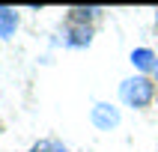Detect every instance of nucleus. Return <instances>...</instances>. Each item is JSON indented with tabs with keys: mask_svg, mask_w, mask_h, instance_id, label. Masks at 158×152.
<instances>
[{
	"mask_svg": "<svg viewBox=\"0 0 158 152\" xmlns=\"http://www.w3.org/2000/svg\"><path fill=\"white\" fill-rule=\"evenodd\" d=\"M119 96H123V101L128 107H146L155 98V80L146 78V75H134V78H128L123 84Z\"/></svg>",
	"mask_w": 158,
	"mask_h": 152,
	"instance_id": "obj_1",
	"label": "nucleus"
},
{
	"mask_svg": "<svg viewBox=\"0 0 158 152\" xmlns=\"http://www.w3.org/2000/svg\"><path fill=\"white\" fill-rule=\"evenodd\" d=\"M89 119H93V125H96V128H102V131H110V128H116V125H119V110H116L114 105L98 101V105L93 107Z\"/></svg>",
	"mask_w": 158,
	"mask_h": 152,
	"instance_id": "obj_2",
	"label": "nucleus"
},
{
	"mask_svg": "<svg viewBox=\"0 0 158 152\" xmlns=\"http://www.w3.org/2000/svg\"><path fill=\"white\" fill-rule=\"evenodd\" d=\"M155 60H158V54L152 48H134L131 51V66L140 69V72H152L155 69Z\"/></svg>",
	"mask_w": 158,
	"mask_h": 152,
	"instance_id": "obj_3",
	"label": "nucleus"
},
{
	"mask_svg": "<svg viewBox=\"0 0 158 152\" xmlns=\"http://www.w3.org/2000/svg\"><path fill=\"white\" fill-rule=\"evenodd\" d=\"M18 30V12L9 6H0V39H12Z\"/></svg>",
	"mask_w": 158,
	"mask_h": 152,
	"instance_id": "obj_4",
	"label": "nucleus"
},
{
	"mask_svg": "<svg viewBox=\"0 0 158 152\" xmlns=\"http://www.w3.org/2000/svg\"><path fill=\"white\" fill-rule=\"evenodd\" d=\"M102 9H96V6H75V9H69V21L72 24H81V27H89V21L98 15Z\"/></svg>",
	"mask_w": 158,
	"mask_h": 152,
	"instance_id": "obj_5",
	"label": "nucleus"
},
{
	"mask_svg": "<svg viewBox=\"0 0 158 152\" xmlns=\"http://www.w3.org/2000/svg\"><path fill=\"white\" fill-rule=\"evenodd\" d=\"M66 42H69L72 48H84V45L93 42V30H89V27H81V24H72L69 39H66Z\"/></svg>",
	"mask_w": 158,
	"mask_h": 152,
	"instance_id": "obj_6",
	"label": "nucleus"
},
{
	"mask_svg": "<svg viewBox=\"0 0 158 152\" xmlns=\"http://www.w3.org/2000/svg\"><path fill=\"white\" fill-rule=\"evenodd\" d=\"M30 152H72V149H69L63 140H54V137H48V140L33 143V146H30Z\"/></svg>",
	"mask_w": 158,
	"mask_h": 152,
	"instance_id": "obj_7",
	"label": "nucleus"
},
{
	"mask_svg": "<svg viewBox=\"0 0 158 152\" xmlns=\"http://www.w3.org/2000/svg\"><path fill=\"white\" fill-rule=\"evenodd\" d=\"M152 75H155V84H158V60H155V69H152Z\"/></svg>",
	"mask_w": 158,
	"mask_h": 152,
	"instance_id": "obj_8",
	"label": "nucleus"
}]
</instances>
